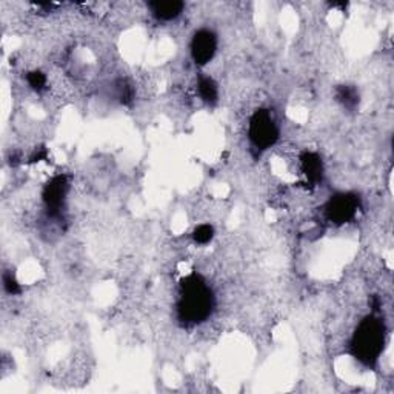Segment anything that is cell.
<instances>
[{
  "label": "cell",
  "mask_w": 394,
  "mask_h": 394,
  "mask_svg": "<svg viewBox=\"0 0 394 394\" xmlns=\"http://www.w3.org/2000/svg\"><path fill=\"white\" fill-rule=\"evenodd\" d=\"M300 164L302 171L305 174L309 184L318 185L319 182H322V177H324V164H322L319 154L313 151H305L300 156Z\"/></svg>",
  "instance_id": "7"
},
{
  "label": "cell",
  "mask_w": 394,
  "mask_h": 394,
  "mask_svg": "<svg viewBox=\"0 0 394 394\" xmlns=\"http://www.w3.org/2000/svg\"><path fill=\"white\" fill-rule=\"evenodd\" d=\"M182 292L177 305L180 320L185 324H200L211 314L212 294L202 277L191 274L182 281Z\"/></svg>",
  "instance_id": "1"
},
{
  "label": "cell",
  "mask_w": 394,
  "mask_h": 394,
  "mask_svg": "<svg viewBox=\"0 0 394 394\" xmlns=\"http://www.w3.org/2000/svg\"><path fill=\"white\" fill-rule=\"evenodd\" d=\"M385 344V325L384 322L368 316L360 322L356 333L351 340V351L354 358L359 359L362 364L373 365L376 364L380 354H382Z\"/></svg>",
  "instance_id": "2"
},
{
  "label": "cell",
  "mask_w": 394,
  "mask_h": 394,
  "mask_svg": "<svg viewBox=\"0 0 394 394\" xmlns=\"http://www.w3.org/2000/svg\"><path fill=\"white\" fill-rule=\"evenodd\" d=\"M28 85L34 89V91H42L47 87V77L42 73V71H31L27 76Z\"/></svg>",
  "instance_id": "12"
},
{
  "label": "cell",
  "mask_w": 394,
  "mask_h": 394,
  "mask_svg": "<svg viewBox=\"0 0 394 394\" xmlns=\"http://www.w3.org/2000/svg\"><path fill=\"white\" fill-rule=\"evenodd\" d=\"M151 12L159 21H173L184 11V3L177 0H157L150 3Z\"/></svg>",
  "instance_id": "8"
},
{
  "label": "cell",
  "mask_w": 394,
  "mask_h": 394,
  "mask_svg": "<svg viewBox=\"0 0 394 394\" xmlns=\"http://www.w3.org/2000/svg\"><path fill=\"white\" fill-rule=\"evenodd\" d=\"M193 237H195V241L200 245H206L211 242V239L215 237V230H212L211 225H199V227L193 232Z\"/></svg>",
  "instance_id": "11"
},
{
  "label": "cell",
  "mask_w": 394,
  "mask_h": 394,
  "mask_svg": "<svg viewBox=\"0 0 394 394\" xmlns=\"http://www.w3.org/2000/svg\"><path fill=\"white\" fill-rule=\"evenodd\" d=\"M250 140L257 150H268L273 146L277 139H279V130L267 109H257V111L251 116L250 119V128H248Z\"/></svg>",
  "instance_id": "3"
},
{
  "label": "cell",
  "mask_w": 394,
  "mask_h": 394,
  "mask_svg": "<svg viewBox=\"0 0 394 394\" xmlns=\"http://www.w3.org/2000/svg\"><path fill=\"white\" fill-rule=\"evenodd\" d=\"M217 50V37L210 30H199L191 41V57L196 65L204 67L212 61Z\"/></svg>",
  "instance_id": "6"
},
{
  "label": "cell",
  "mask_w": 394,
  "mask_h": 394,
  "mask_svg": "<svg viewBox=\"0 0 394 394\" xmlns=\"http://www.w3.org/2000/svg\"><path fill=\"white\" fill-rule=\"evenodd\" d=\"M199 96L202 98L204 102L212 103L217 102L219 98V89H217V83L211 79V77H200L199 79Z\"/></svg>",
  "instance_id": "10"
},
{
  "label": "cell",
  "mask_w": 394,
  "mask_h": 394,
  "mask_svg": "<svg viewBox=\"0 0 394 394\" xmlns=\"http://www.w3.org/2000/svg\"><path fill=\"white\" fill-rule=\"evenodd\" d=\"M3 288L8 294H19L22 292L21 285H19V282L16 281V277L12 276L11 273L3 274Z\"/></svg>",
  "instance_id": "13"
},
{
  "label": "cell",
  "mask_w": 394,
  "mask_h": 394,
  "mask_svg": "<svg viewBox=\"0 0 394 394\" xmlns=\"http://www.w3.org/2000/svg\"><path fill=\"white\" fill-rule=\"evenodd\" d=\"M359 208V197L353 193H340L328 200L327 216L336 225H344L356 216Z\"/></svg>",
  "instance_id": "4"
},
{
  "label": "cell",
  "mask_w": 394,
  "mask_h": 394,
  "mask_svg": "<svg viewBox=\"0 0 394 394\" xmlns=\"http://www.w3.org/2000/svg\"><path fill=\"white\" fill-rule=\"evenodd\" d=\"M336 99H338L342 107L353 111V109H356L359 105L358 88L353 85H340L336 89Z\"/></svg>",
  "instance_id": "9"
},
{
  "label": "cell",
  "mask_w": 394,
  "mask_h": 394,
  "mask_svg": "<svg viewBox=\"0 0 394 394\" xmlns=\"http://www.w3.org/2000/svg\"><path fill=\"white\" fill-rule=\"evenodd\" d=\"M68 195V179L67 176H56L45 185L42 191L43 204L47 206L50 216H59L63 208L65 199Z\"/></svg>",
  "instance_id": "5"
}]
</instances>
